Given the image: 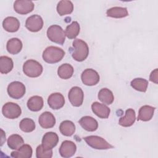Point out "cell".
<instances>
[{
    "label": "cell",
    "instance_id": "obj_10",
    "mask_svg": "<svg viewBox=\"0 0 158 158\" xmlns=\"http://www.w3.org/2000/svg\"><path fill=\"white\" fill-rule=\"evenodd\" d=\"M35 5L31 1L17 0L14 3V10L22 15L27 14L33 11Z\"/></svg>",
    "mask_w": 158,
    "mask_h": 158
},
{
    "label": "cell",
    "instance_id": "obj_6",
    "mask_svg": "<svg viewBox=\"0 0 158 158\" xmlns=\"http://www.w3.org/2000/svg\"><path fill=\"white\" fill-rule=\"evenodd\" d=\"M7 93L9 96L15 99L22 98L26 91L25 86L22 82L15 81L9 84L7 86Z\"/></svg>",
    "mask_w": 158,
    "mask_h": 158
},
{
    "label": "cell",
    "instance_id": "obj_7",
    "mask_svg": "<svg viewBox=\"0 0 158 158\" xmlns=\"http://www.w3.org/2000/svg\"><path fill=\"white\" fill-rule=\"evenodd\" d=\"M2 113L3 115L7 118L15 119L21 115L22 110L17 104L8 102L2 106Z\"/></svg>",
    "mask_w": 158,
    "mask_h": 158
},
{
    "label": "cell",
    "instance_id": "obj_19",
    "mask_svg": "<svg viewBox=\"0 0 158 158\" xmlns=\"http://www.w3.org/2000/svg\"><path fill=\"white\" fill-rule=\"evenodd\" d=\"M136 120L135 111L133 109H128L125 111V115L120 118L118 123L124 127H131L133 125Z\"/></svg>",
    "mask_w": 158,
    "mask_h": 158
},
{
    "label": "cell",
    "instance_id": "obj_26",
    "mask_svg": "<svg viewBox=\"0 0 158 158\" xmlns=\"http://www.w3.org/2000/svg\"><path fill=\"white\" fill-rule=\"evenodd\" d=\"M98 97L99 101L107 105L111 104L114 101V96L112 92L106 88L100 89Z\"/></svg>",
    "mask_w": 158,
    "mask_h": 158
},
{
    "label": "cell",
    "instance_id": "obj_14",
    "mask_svg": "<svg viewBox=\"0 0 158 158\" xmlns=\"http://www.w3.org/2000/svg\"><path fill=\"white\" fill-rule=\"evenodd\" d=\"M48 104L52 109L58 110L64 106V97L59 93H52L48 98Z\"/></svg>",
    "mask_w": 158,
    "mask_h": 158
},
{
    "label": "cell",
    "instance_id": "obj_9",
    "mask_svg": "<svg viewBox=\"0 0 158 158\" xmlns=\"http://www.w3.org/2000/svg\"><path fill=\"white\" fill-rule=\"evenodd\" d=\"M68 98L72 106L79 107L82 105L83 102L84 94L83 90L78 86H73L69 91Z\"/></svg>",
    "mask_w": 158,
    "mask_h": 158
},
{
    "label": "cell",
    "instance_id": "obj_24",
    "mask_svg": "<svg viewBox=\"0 0 158 158\" xmlns=\"http://www.w3.org/2000/svg\"><path fill=\"white\" fill-rule=\"evenodd\" d=\"M27 104L28 108L31 111L37 112L40 110L43 107V99L40 96H33L28 100Z\"/></svg>",
    "mask_w": 158,
    "mask_h": 158
},
{
    "label": "cell",
    "instance_id": "obj_20",
    "mask_svg": "<svg viewBox=\"0 0 158 158\" xmlns=\"http://www.w3.org/2000/svg\"><path fill=\"white\" fill-rule=\"evenodd\" d=\"M154 110L155 107L151 106L145 105L142 106L139 110L138 120L143 122H147L150 120L154 115Z\"/></svg>",
    "mask_w": 158,
    "mask_h": 158
},
{
    "label": "cell",
    "instance_id": "obj_15",
    "mask_svg": "<svg viewBox=\"0 0 158 158\" xmlns=\"http://www.w3.org/2000/svg\"><path fill=\"white\" fill-rule=\"evenodd\" d=\"M38 122L42 128L48 129L52 128L55 125L56 118L52 113L46 111L40 115Z\"/></svg>",
    "mask_w": 158,
    "mask_h": 158
},
{
    "label": "cell",
    "instance_id": "obj_32",
    "mask_svg": "<svg viewBox=\"0 0 158 158\" xmlns=\"http://www.w3.org/2000/svg\"><path fill=\"white\" fill-rule=\"evenodd\" d=\"M148 81L144 78H136L133 79L131 83V86L136 91L146 92L148 86Z\"/></svg>",
    "mask_w": 158,
    "mask_h": 158
},
{
    "label": "cell",
    "instance_id": "obj_5",
    "mask_svg": "<svg viewBox=\"0 0 158 158\" xmlns=\"http://www.w3.org/2000/svg\"><path fill=\"white\" fill-rule=\"evenodd\" d=\"M83 139L88 146L96 149H108L114 148V146L109 144L106 139L98 136H88L85 137Z\"/></svg>",
    "mask_w": 158,
    "mask_h": 158
},
{
    "label": "cell",
    "instance_id": "obj_25",
    "mask_svg": "<svg viewBox=\"0 0 158 158\" xmlns=\"http://www.w3.org/2000/svg\"><path fill=\"white\" fill-rule=\"evenodd\" d=\"M106 14L107 17L120 19L128 15V12L126 7H113L107 10Z\"/></svg>",
    "mask_w": 158,
    "mask_h": 158
},
{
    "label": "cell",
    "instance_id": "obj_33",
    "mask_svg": "<svg viewBox=\"0 0 158 158\" xmlns=\"http://www.w3.org/2000/svg\"><path fill=\"white\" fill-rule=\"evenodd\" d=\"M20 130L25 133H30L33 131L36 127L35 122L29 118H23L19 124Z\"/></svg>",
    "mask_w": 158,
    "mask_h": 158
},
{
    "label": "cell",
    "instance_id": "obj_27",
    "mask_svg": "<svg viewBox=\"0 0 158 158\" xmlns=\"http://www.w3.org/2000/svg\"><path fill=\"white\" fill-rule=\"evenodd\" d=\"M73 67L69 64H64L59 67L57 70L58 76L64 80L69 79L73 74Z\"/></svg>",
    "mask_w": 158,
    "mask_h": 158
},
{
    "label": "cell",
    "instance_id": "obj_21",
    "mask_svg": "<svg viewBox=\"0 0 158 158\" xmlns=\"http://www.w3.org/2000/svg\"><path fill=\"white\" fill-rule=\"evenodd\" d=\"M32 148L29 144H23L20 148L10 154L11 157L15 158H30L32 156Z\"/></svg>",
    "mask_w": 158,
    "mask_h": 158
},
{
    "label": "cell",
    "instance_id": "obj_8",
    "mask_svg": "<svg viewBox=\"0 0 158 158\" xmlns=\"http://www.w3.org/2000/svg\"><path fill=\"white\" fill-rule=\"evenodd\" d=\"M81 79L83 83L87 86H94L99 81L98 73L92 69H86L81 73Z\"/></svg>",
    "mask_w": 158,
    "mask_h": 158
},
{
    "label": "cell",
    "instance_id": "obj_17",
    "mask_svg": "<svg viewBox=\"0 0 158 158\" xmlns=\"http://www.w3.org/2000/svg\"><path fill=\"white\" fill-rule=\"evenodd\" d=\"M91 109L94 114L101 118H107L110 112V109L107 106L98 102L92 104Z\"/></svg>",
    "mask_w": 158,
    "mask_h": 158
},
{
    "label": "cell",
    "instance_id": "obj_31",
    "mask_svg": "<svg viewBox=\"0 0 158 158\" xmlns=\"http://www.w3.org/2000/svg\"><path fill=\"white\" fill-rule=\"evenodd\" d=\"M80 25L79 23L74 21L71 24L67 26L65 31V36L69 39H75L80 33Z\"/></svg>",
    "mask_w": 158,
    "mask_h": 158
},
{
    "label": "cell",
    "instance_id": "obj_28",
    "mask_svg": "<svg viewBox=\"0 0 158 158\" xmlns=\"http://www.w3.org/2000/svg\"><path fill=\"white\" fill-rule=\"evenodd\" d=\"M59 130L62 135L65 136H70L75 131V125L72 121L64 120L60 123Z\"/></svg>",
    "mask_w": 158,
    "mask_h": 158
},
{
    "label": "cell",
    "instance_id": "obj_4",
    "mask_svg": "<svg viewBox=\"0 0 158 158\" xmlns=\"http://www.w3.org/2000/svg\"><path fill=\"white\" fill-rule=\"evenodd\" d=\"M47 36L50 41L59 44H63L65 40V31L57 25H52L48 28Z\"/></svg>",
    "mask_w": 158,
    "mask_h": 158
},
{
    "label": "cell",
    "instance_id": "obj_18",
    "mask_svg": "<svg viewBox=\"0 0 158 158\" xmlns=\"http://www.w3.org/2000/svg\"><path fill=\"white\" fill-rule=\"evenodd\" d=\"M20 25L19 20L14 17H7L5 18L2 22V27L6 31L11 33L18 31L20 28Z\"/></svg>",
    "mask_w": 158,
    "mask_h": 158
},
{
    "label": "cell",
    "instance_id": "obj_11",
    "mask_svg": "<svg viewBox=\"0 0 158 158\" xmlns=\"http://www.w3.org/2000/svg\"><path fill=\"white\" fill-rule=\"evenodd\" d=\"M25 27L30 31H39L43 27V20L39 15H31L26 20Z\"/></svg>",
    "mask_w": 158,
    "mask_h": 158
},
{
    "label": "cell",
    "instance_id": "obj_30",
    "mask_svg": "<svg viewBox=\"0 0 158 158\" xmlns=\"http://www.w3.org/2000/svg\"><path fill=\"white\" fill-rule=\"evenodd\" d=\"M23 143V139L20 135L17 134L12 135L7 139V145L11 149L17 150Z\"/></svg>",
    "mask_w": 158,
    "mask_h": 158
},
{
    "label": "cell",
    "instance_id": "obj_35",
    "mask_svg": "<svg viewBox=\"0 0 158 158\" xmlns=\"http://www.w3.org/2000/svg\"><path fill=\"white\" fill-rule=\"evenodd\" d=\"M157 69H156L152 71V72L150 74L149 80L155 83L156 84H157Z\"/></svg>",
    "mask_w": 158,
    "mask_h": 158
},
{
    "label": "cell",
    "instance_id": "obj_13",
    "mask_svg": "<svg viewBox=\"0 0 158 158\" xmlns=\"http://www.w3.org/2000/svg\"><path fill=\"white\" fill-rule=\"evenodd\" d=\"M76 150V144L73 141L65 140L62 143L60 146L59 153L62 157L69 158L75 154Z\"/></svg>",
    "mask_w": 158,
    "mask_h": 158
},
{
    "label": "cell",
    "instance_id": "obj_1",
    "mask_svg": "<svg viewBox=\"0 0 158 158\" xmlns=\"http://www.w3.org/2000/svg\"><path fill=\"white\" fill-rule=\"evenodd\" d=\"M72 56L78 62L85 60L89 54V48L86 42L80 39H75L72 43Z\"/></svg>",
    "mask_w": 158,
    "mask_h": 158
},
{
    "label": "cell",
    "instance_id": "obj_22",
    "mask_svg": "<svg viewBox=\"0 0 158 158\" xmlns=\"http://www.w3.org/2000/svg\"><path fill=\"white\" fill-rule=\"evenodd\" d=\"M56 9L60 16L70 14L73 10V4L70 1L62 0L58 2Z\"/></svg>",
    "mask_w": 158,
    "mask_h": 158
},
{
    "label": "cell",
    "instance_id": "obj_2",
    "mask_svg": "<svg viewBox=\"0 0 158 158\" xmlns=\"http://www.w3.org/2000/svg\"><path fill=\"white\" fill-rule=\"evenodd\" d=\"M65 55L64 51L57 46H49L43 52V60L49 64H54L60 61Z\"/></svg>",
    "mask_w": 158,
    "mask_h": 158
},
{
    "label": "cell",
    "instance_id": "obj_16",
    "mask_svg": "<svg viewBox=\"0 0 158 158\" xmlns=\"http://www.w3.org/2000/svg\"><path fill=\"white\" fill-rule=\"evenodd\" d=\"M78 123L81 127L88 131H94L98 128L97 120L91 116H84L81 117Z\"/></svg>",
    "mask_w": 158,
    "mask_h": 158
},
{
    "label": "cell",
    "instance_id": "obj_34",
    "mask_svg": "<svg viewBox=\"0 0 158 158\" xmlns=\"http://www.w3.org/2000/svg\"><path fill=\"white\" fill-rule=\"evenodd\" d=\"M36 156L37 158H51L52 156V149L45 150L42 145H39L36 148Z\"/></svg>",
    "mask_w": 158,
    "mask_h": 158
},
{
    "label": "cell",
    "instance_id": "obj_12",
    "mask_svg": "<svg viewBox=\"0 0 158 158\" xmlns=\"http://www.w3.org/2000/svg\"><path fill=\"white\" fill-rule=\"evenodd\" d=\"M59 142V137L57 133L49 131L44 135L42 138V146L45 150L52 149L57 146Z\"/></svg>",
    "mask_w": 158,
    "mask_h": 158
},
{
    "label": "cell",
    "instance_id": "obj_29",
    "mask_svg": "<svg viewBox=\"0 0 158 158\" xmlns=\"http://www.w3.org/2000/svg\"><path fill=\"white\" fill-rule=\"evenodd\" d=\"M14 67L13 60L7 56L0 57V72L2 74H7L10 72Z\"/></svg>",
    "mask_w": 158,
    "mask_h": 158
},
{
    "label": "cell",
    "instance_id": "obj_23",
    "mask_svg": "<svg viewBox=\"0 0 158 158\" xmlns=\"http://www.w3.org/2000/svg\"><path fill=\"white\" fill-rule=\"evenodd\" d=\"M6 49L8 52L11 54L19 53L22 49V43L17 38H13L8 40L6 44Z\"/></svg>",
    "mask_w": 158,
    "mask_h": 158
},
{
    "label": "cell",
    "instance_id": "obj_3",
    "mask_svg": "<svg viewBox=\"0 0 158 158\" xmlns=\"http://www.w3.org/2000/svg\"><path fill=\"white\" fill-rule=\"evenodd\" d=\"M43 70V66L33 59L27 60L23 65V72L28 77L36 78L41 75Z\"/></svg>",
    "mask_w": 158,
    "mask_h": 158
}]
</instances>
